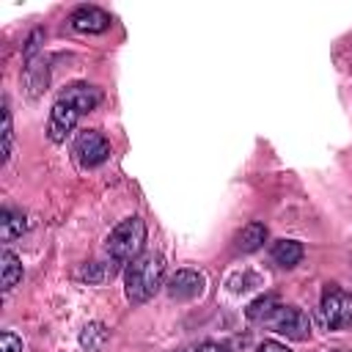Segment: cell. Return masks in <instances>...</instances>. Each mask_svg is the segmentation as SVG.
I'll return each instance as SVG.
<instances>
[{"mask_svg":"<svg viewBox=\"0 0 352 352\" xmlns=\"http://www.w3.org/2000/svg\"><path fill=\"white\" fill-rule=\"evenodd\" d=\"M162 275H165V258L160 253H140L135 261H129L124 272L126 297L132 302L151 300L162 286Z\"/></svg>","mask_w":352,"mask_h":352,"instance_id":"1","label":"cell"},{"mask_svg":"<svg viewBox=\"0 0 352 352\" xmlns=\"http://www.w3.org/2000/svg\"><path fill=\"white\" fill-rule=\"evenodd\" d=\"M143 245H146V223L140 217H126L110 231V236L104 242V250H107L110 261L129 264L140 256Z\"/></svg>","mask_w":352,"mask_h":352,"instance_id":"2","label":"cell"},{"mask_svg":"<svg viewBox=\"0 0 352 352\" xmlns=\"http://www.w3.org/2000/svg\"><path fill=\"white\" fill-rule=\"evenodd\" d=\"M319 316H322V324L330 327V330L349 327V324H352V294L344 292V289L330 286V289L322 294Z\"/></svg>","mask_w":352,"mask_h":352,"instance_id":"3","label":"cell"},{"mask_svg":"<svg viewBox=\"0 0 352 352\" xmlns=\"http://www.w3.org/2000/svg\"><path fill=\"white\" fill-rule=\"evenodd\" d=\"M267 324H272L275 333L292 338V341H305L311 336V316L297 308V305H280L270 319Z\"/></svg>","mask_w":352,"mask_h":352,"instance_id":"4","label":"cell"},{"mask_svg":"<svg viewBox=\"0 0 352 352\" xmlns=\"http://www.w3.org/2000/svg\"><path fill=\"white\" fill-rule=\"evenodd\" d=\"M107 154H110V143L104 140L102 132L85 129V132L77 135V140H74V157H77V162H80L82 168H96V165H102V162L107 160Z\"/></svg>","mask_w":352,"mask_h":352,"instance_id":"5","label":"cell"},{"mask_svg":"<svg viewBox=\"0 0 352 352\" xmlns=\"http://www.w3.org/2000/svg\"><path fill=\"white\" fill-rule=\"evenodd\" d=\"M77 118H80V113H77L72 104H66V102L58 99V102L52 104V110H50V124H47L50 140H52V143L66 140V135L77 126Z\"/></svg>","mask_w":352,"mask_h":352,"instance_id":"6","label":"cell"},{"mask_svg":"<svg viewBox=\"0 0 352 352\" xmlns=\"http://www.w3.org/2000/svg\"><path fill=\"white\" fill-rule=\"evenodd\" d=\"M110 14L96 8V6H80L72 16H69V25L80 33H104L110 28Z\"/></svg>","mask_w":352,"mask_h":352,"instance_id":"7","label":"cell"},{"mask_svg":"<svg viewBox=\"0 0 352 352\" xmlns=\"http://www.w3.org/2000/svg\"><path fill=\"white\" fill-rule=\"evenodd\" d=\"M204 292V275L195 270H176L168 280V294L173 300H192Z\"/></svg>","mask_w":352,"mask_h":352,"instance_id":"8","label":"cell"},{"mask_svg":"<svg viewBox=\"0 0 352 352\" xmlns=\"http://www.w3.org/2000/svg\"><path fill=\"white\" fill-rule=\"evenodd\" d=\"M60 102L72 104V107L82 116V113H91V110L102 102V91L94 88V85H88V82H74V85H69V88L60 94Z\"/></svg>","mask_w":352,"mask_h":352,"instance_id":"9","label":"cell"},{"mask_svg":"<svg viewBox=\"0 0 352 352\" xmlns=\"http://www.w3.org/2000/svg\"><path fill=\"white\" fill-rule=\"evenodd\" d=\"M267 242V226L264 223H248V226H242L239 231H236V236H234V248L236 250H242V253H253V250H258L261 245Z\"/></svg>","mask_w":352,"mask_h":352,"instance_id":"10","label":"cell"},{"mask_svg":"<svg viewBox=\"0 0 352 352\" xmlns=\"http://www.w3.org/2000/svg\"><path fill=\"white\" fill-rule=\"evenodd\" d=\"M272 258H275V264L292 270V267H297L300 258H302V245H300L297 239H278V242L272 245Z\"/></svg>","mask_w":352,"mask_h":352,"instance_id":"11","label":"cell"},{"mask_svg":"<svg viewBox=\"0 0 352 352\" xmlns=\"http://www.w3.org/2000/svg\"><path fill=\"white\" fill-rule=\"evenodd\" d=\"M107 338H110L107 327H104L102 322H91V324H85L82 333H80V346L88 349V352H102L104 344H107Z\"/></svg>","mask_w":352,"mask_h":352,"instance_id":"12","label":"cell"},{"mask_svg":"<svg viewBox=\"0 0 352 352\" xmlns=\"http://www.w3.org/2000/svg\"><path fill=\"white\" fill-rule=\"evenodd\" d=\"M25 228H28V220H25L22 212L3 209V214H0V236H3V242H11V239L22 236Z\"/></svg>","mask_w":352,"mask_h":352,"instance_id":"13","label":"cell"},{"mask_svg":"<svg viewBox=\"0 0 352 352\" xmlns=\"http://www.w3.org/2000/svg\"><path fill=\"white\" fill-rule=\"evenodd\" d=\"M278 308H280V305H278V297H275V294H261V297H256V300L245 308V314H248L250 322H267Z\"/></svg>","mask_w":352,"mask_h":352,"instance_id":"14","label":"cell"},{"mask_svg":"<svg viewBox=\"0 0 352 352\" xmlns=\"http://www.w3.org/2000/svg\"><path fill=\"white\" fill-rule=\"evenodd\" d=\"M0 267H3V289H14L19 280H22V261L16 258V253L11 250H3L0 256Z\"/></svg>","mask_w":352,"mask_h":352,"instance_id":"15","label":"cell"},{"mask_svg":"<svg viewBox=\"0 0 352 352\" xmlns=\"http://www.w3.org/2000/svg\"><path fill=\"white\" fill-rule=\"evenodd\" d=\"M113 272H116V267H113V264L91 261V264H85V267L80 270V278H82V280H88V283H104L107 278H113Z\"/></svg>","mask_w":352,"mask_h":352,"instance_id":"16","label":"cell"},{"mask_svg":"<svg viewBox=\"0 0 352 352\" xmlns=\"http://www.w3.org/2000/svg\"><path fill=\"white\" fill-rule=\"evenodd\" d=\"M11 154V110L8 104H3V160H8Z\"/></svg>","mask_w":352,"mask_h":352,"instance_id":"17","label":"cell"},{"mask_svg":"<svg viewBox=\"0 0 352 352\" xmlns=\"http://www.w3.org/2000/svg\"><path fill=\"white\" fill-rule=\"evenodd\" d=\"M0 352H22V341L14 333H3L0 336Z\"/></svg>","mask_w":352,"mask_h":352,"instance_id":"18","label":"cell"},{"mask_svg":"<svg viewBox=\"0 0 352 352\" xmlns=\"http://www.w3.org/2000/svg\"><path fill=\"white\" fill-rule=\"evenodd\" d=\"M256 352H292L286 344H280V341H264Z\"/></svg>","mask_w":352,"mask_h":352,"instance_id":"19","label":"cell"},{"mask_svg":"<svg viewBox=\"0 0 352 352\" xmlns=\"http://www.w3.org/2000/svg\"><path fill=\"white\" fill-rule=\"evenodd\" d=\"M184 352H228L223 344H214V341H206L201 346H192V349H184Z\"/></svg>","mask_w":352,"mask_h":352,"instance_id":"20","label":"cell"}]
</instances>
